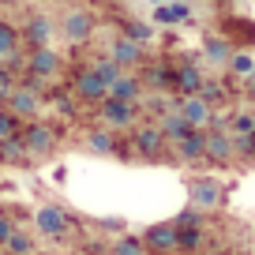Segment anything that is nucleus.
Returning <instances> with one entry per match:
<instances>
[{
  "label": "nucleus",
  "instance_id": "f03ea898",
  "mask_svg": "<svg viewBox=\"0 0 255 255\" xmlns=\"http://www.w3.org/2000/svg\"><path fill=\"white\" fill-rule=\"evenodd\" d=\"M19 139H23L30 158H45V154L56 150V128H49L45 120H30V124L19 131Z\"/></svg>",
  "mask_w": 255,
  "mask_h": 255
},
{
  "label": "nucleus",
  "instance_id": "f3484780",
  "mask_svg": "<svg viewBox=\"0 0 255 255\" xmlns=\"http://www.w3.org/2000/svg\"><path fill=\"white\" fill-rule=\"evenodd\" d=\"M222 38L229 45H255V26L248 19H237V15H225L222 19Z\"/></svg>",
  "mask_w": 255,
  "mask_h": 255
},
{
  "label": "nucleus",
  "instance_id": "cd10ccee",
  "mask_svg": "<svg viewBox=\"0 0 255 255\" xmlns=\"http://www.w3.org/2000/svg\"><path fill=\"white\" fill-rule=\"evenodd\" d=\"M113 255H146V248H143L139 237H120L117 244H113Z\"/></svg>",
  "mask_w": 255,
  "mask_h": 255
},
{
  "label": "nucleus",
  "instance_id": "39448f33",
  "mask_svg": "<svg viewBox=\"0 0 255 255\" xmlns=\"http://www.w3.org/2000/svg\"><path fill=\"white\" fill-rule=\"evenodd\" d=\"M165 135L158 131V124H135L131 128V150L139 154V158L146 161H158L161 154H165Z\"/></svg>",
  "mask_w": 255,
  "mask_h": 255
},
{
  "label": "nucleus",
  "instance_id": "2eb2a0df",
  "mask_svg": "<svg viewBox=\"0 0 255 255\" xmlns=\"http://www.w3.org/2000/svg\"><path fill=\"white\" fill-rule=\"evenodd\" d=\"M173 225H176V252L180 255H195L203 248V240H207L203 222H173Z\"/></svg>",
  "mask_w": 255,
  "mask_h": 255
},
{
  "label": "nucleus",
  "instance_id": "4468645a",
  "mask_svg": "<svg viewBox=\"0 0 255 255\" xmlns=\"http://www.w3.org/2000/svg\"><path fill=\"white\" fill-rule=\"evenodd\" d=\"M203 135H207V128H191L184 139H176V143H169V150L176 154L180 161H188V165H195V161H203Z\"/></svg>",
  "mask_w": 255,
  "mask_h": 255
},
{
  "label": "nucleus",
  "instance_id": "5701e85b",
  "mask_svg": "<svg viewBox=\"0 0 255 255\" xmlns=\"http://www.w3.org/2000/svg\"><path fill=\"white\" fill-rule=\"evenodd\" d=\"M87 146L94 154H120V139L113 135L109 128H98V131H90L87 135Z\"/></svg>",
  "mask_w": 255,
  "mask_h": 255
},
{
  "label": "nucleus",
  "instance_id": "f8f14e48",
  "mask_svg": "<svg viewBox=\"0 0 255 255\" xmlns=\"http://www.w3.org/2000/svg\"><path fill=\"white\" fill-rule=\"evenodd\" d=\"M72 94L79 98V102H90V105H98L105 98V83L98 79L90 68H79L75 72V79H72Z\"/></svg>",
  "mask_w": 255,
  "mask_h": 255
},
{
  "label": "nucleus",
  "instance_id": "7c9ffc66",
  "mask_svg": "<svg viewBox=\"0 0 255 255\" xmlns=\"http://www.w3.org/2000/svg\"><path fill=\"white\" fill-rule=\"evenodd\" d=\"M252 124H255V117L240 113V117H233V120H229V135H252Z\"/></svg>",
  "mask_w": 255,
  "mask_h": 255
},
{
  "label": "nucleus",
  "instance_id": "9d476101",
  "mask_svg": "<svg viewBox=\"0 0 255 255\" xmlns=\"http://www.w3.org/2000/svg\"><path fill=\"white\" fill-rule=\"evenodd\" d=\"M176 109L188 120V128H210V120H214V105H210L207 98H199V94H184L180 102H176Z\"/></svg>",
  "mask_w": 255,
  "mask_h": 255
},
{
  "label": "nucleus",
  "instance_id": "b1692460",
  "mask_svg": "<svg viewBox=\"0 0 255 255\" xmlns=\"http://www.w3.org/2000/svg\"><path fill=\"white\" fill-rule=\"evenodd\" d=\"M30 154H26V146H23V139H19V131L15 135H8V139H0V161H8V165H19V161H26Z\"/></svg>",
  "mask_w": 255,
  "mask_h": 255
},
{
  "label": "nucleus",
  "instance_id": "6ab92c4d",
  "mask_svg": "<svg viewBox=\"0 0 255 255\" xmlns=\"http://www.w3.org/2000/svg\"><path fill=\"white\" fill-rule=\"evenodd\" d=\"M0 64H4V68L23 64L19 60V30L11 23H4V19H0Z\"/></svg>",
  "mask_w": 255,
  "mask_h": 255
},
{
  "label": "nucleus",
  "instance_id": "dca6fc26",
  "mask_svg": "<svg viewBox=\"0 0 255 255\" xmlns=\"http://www.w3.org/2000/svg\"><path fill=\"white\" fill-rule=\"evenodd\" d=\"M105 94L109 98H120V102H131V105H139V98H143V83H139V75H131V72H120L117 79L105 87Z\"/></svg>",
  "mask_w": 255,
  "mask_h": 255
},
{
  "label": "nucleus",
  "instance_id": "7ed1b4c3",
  "mask_svg": "<svg viewBox=\"0 0 255 255\" xmlns=\"http://www.w3.org/2000/svg\"><path fill=\"white\" fill-rule=\"evenodd\" d=\"M188 195H191V207H195V210H222L225 207V184L214 180V176L191 180Z\"/></svg>",
  "mask_w": 255,
  "mask_h": 255
},
{
  "label": "nucleus",
  "instance_id": "ddd939ff",
  "mask_svg": "<svg viewBox=\"0 0 255 255\" xmlns=\"http://www.w3.org/2000/svg\"><path fill=\"white\" fill-rule=\"evenodd\" d=\"M109 56L124 68V72H131V68H139V60H143V45L131 41L128 34H117V38L109 41Z\"/></svg>",
  "mask_w": 255,
  "mask_h": 255
},
{
  "label": "nucleus",
  "instance_id": "c756f323",
  "mask_svg": "<svg viewBox=\"0 0 255 255\" xmlns=\"http://www.w3.org/2000/svg\"><path fill=\"white\" fill-rule=\"evenodd\" d=\"M124 34L131 41H139V45H146V41L154 38V26L150 23H124Z\"/></svg>",
  "mask_w": 255,
  "mask_h": 255
},
{
  "label": "nucleus",
  "instance_id": "4be33fe9",
  "mask_svg": "<svg viewBox=\"0 0 255 255\" xmlns=\"http://www.w3.org/2000/svg\"><path fill=\"white\" fill-rule=\"evenodd\" d=\"M26 41H30L34 49L38 45H49V41H53V34H56V26H53V19L49 15H30L26 19Z\"/></svg>",
  "mask_w": 255,
  "mask_h": 255
},
{
  "label": "nucleus",
  "instance_id": "4c0bfd02",
  "mask_svg": "<svg viewBox=\"0 0 255 255\" xmlns=\"http://www.w3.org/2000/svg\"><path fill=\"white\" fill-rule=\"evenodd\" d=\"M0 4H15V0H0Z\"/></svg>",
  "mask_w": 255,
  "mask_h": 255
},
{
  "label": "nucleus",
  "instance_id": "9b49d317",
  "mask_svg": "<svg viewBox=\"0 0 255 255\" xmlns=\"http://www.w3.org/2000/svg\"><path fill=\"white\" fill-rule=\"evenodd\" d=\"M60 72V56L53 53V45H38L30 49V56H26V75H38V79H53V75Z\"/></svg>",
  "mask_w": 255,
  "mask_h": 255
},
{
  "label": "nucleus",
  "instance_id": "bb28decb",
  "mask_svg": "<svg viewBox=\"0 0 255 255\" xmlns=\"http://www.w3.org/2000/svg\"><path fill=\"white\" fill-rule=\"evenodd\" d=\"M90 72H94V75H98V79H102V83H105V87H109V83H113V79H117V75H120V72H124V68H120V64H117V60H113V56H98V60H94V64H90Z\"/></svg>",
  "mask_w": 255,
  "mask_h": 255
},
{
  "label": "nucleus",
  "instance_id": "ea45409f",
  "mask_svg": "<svg viewBox=\"0 0 255 255\" xmlns=\"http://www.w3.org/2000/svg\"><path fill=\"white\" fill-rule=\"evenodd\" d=\"M0 255H4V252H0Z\"/></svg>",
  "mask_w": 255,
  "mask_h": 255
},
{
  "label": "nucleus",
  "instance_id": "20e7f679",
  "mask_svg": "<svg viewBox=\"0 0 255 255\" xmlns=\"http://www.w3.org/2000/svg\"><path fill=\"white\" fill-rule=\"evenodd\" d=\"M233 158H237V146H233L229 128H207V135H203V161L229 165Z\"/></svg>",
  "mask_w": 255,
  "mask_h": 255
},
{
  "label": "nucleus",
  "instance_id": "e433bc0d",
  "mask_svg": "<svg viewBox=\"0 0 255 255\" xmlns=\"http://www.w3.org/2000/svg\"><path fill=\"white\" fill-rule=\"evenodd\" d=\"M248 90H252V94H255V72H252V83H248Z\"/></svg>",
  "mask_w": 255,
  "mask_h": 255
},
{
  "label": "nucleus",
  "instance_id": "f704fd0d",
  "mask_svg": "<svg viewBox=\"0 0 255 255\" xmlns=\"http://www.w3.org/2000/svg\"><path fill=\"white\" fill-rule=\"evenodd\" d=\"M11 229H15V222H11L8 214H0V248H4V240L11 237Z\"/></svg>",
  "mask_w": 255,
  "mask_h": 255
},
{
  "label": "nucleus",
  "instance_id": "c9c22d12",
  "mask_svg": "<svg viewBox=\"0 0 255 255\" xmlns=\"http://www.w3.org/2000/svg\"><path fill=\"white\" fill-rule=\"evenodd\" d=\"M56 105H60V113H64V117H75V105H72V98L56 94Z\"/></svg>",
  "mask_w": 255,
  "mask_h": 255
},
{
  "label": "nucleus",
  "instance_id": "6e6552de",
  "mask_svg": "<svg viewBox=\"0 0 255 255\" xmlns=\"http://www.w3.org/2000/svg\"><path fill=\"white\" fill-rule=\"evenodd\" d=\"M34 225H38V233L41 237H49V240H64L68 237V229H72V222H68V214H64L60 207H38V214H34Z\"/></svg>",
  "mask_w": 255,
  "mask_h": 255
},
{
  "label": "nucleus",
  "instance_id": "473e14b6",
  "mask_svg": "<svg viewBox=\"0 0 255 255\" xmlns=\"http://www.w3.org/2000/svg\"><path fill=\"white\" fill-rule=\"evenodd\" d=\"M11 87H15V72H11V68H4V64H0V105H4V98L11 94Z\"/></svg>",
  "mask_w": 255,
  "mask_h": 255
},
{
  "label": "nucleus",
  "instance_id": "423d86ee",
  "mask_svg": "<svg viewBox=\"0 0 255 255\" xmlns=\"http://www.w3.org/2000/svg\"><path fill=\"white\" fill-rule=\"evenodd\" d=\"M4 109H8L11 117H19V120H30V117H38V109H41V94L34 87H26V83L15 79L11 94L4 98Z\"/></svg>",
  "mask_w": 255,
  "mask_h": 255
},
{
  "label": "nucleus",
  "instance_id": "393cba45",
  "mask_svg": "<svg viewBox=\"0 0 255 255\" xmlns=\"http://www.w3.org/2000/svg\"><path fill=\"white\" fill-rule=\"evenodd\" d=\"M4 255H34V237L23 229H11V237L4 240V248H0Z\"/></svg>",
  "mask_w": 255,
  "mask_h": 255
},
{
  "label": "nucleus",
  "instance_id": "1a4fd4ad",
  "mask_svg": "<svg viewBox=\"0 0 255 255\" xmlns=\"http://www.w3.org/2000/svg\"><path fill=\"white\" fill-rule=\"evenodd\" d=\"M60 34L72 41V45H83V41L94 34V15H90L87 8H72L64 15V23H60Z\"/></svg>",
  "mask_w": 255,
  "mask_h": 255
},
{
  "label": "nucleus",
  "instance_id": "aec40b11",
  "mask_svg": "<svg viewBox=\"0 0 255 255\" xmlns=\"http://www.w3.org/2000/svg\"><path fill=\"white\" fill-rule=\"evenodd\" d=\"M143 90H173V68H169L165 60H158V64H146L143 68Z\"/></svg>",
  "mask_w": 255,
  "mask_h": 255
},
{
  "label": "nucleus",
  "instance_id": "412c9836",
  "mask_svg": "<svg viewBox=\"0 0 255 255\" xmlns=\"http://www.w3.org/2000/svg\"><path fill=\"white\" fill-rule=\"evenodd\" d=\"M158 131L165 135V143H176V139L188 135L191 128H188V120L180 117V109H165V113L158 117Z\"/></svg>",
  "mask_w": 255,
  "mask_h": 255
},
{
  "label": "nucleus",
  "instance_id": "a878e982",
  "mask_svg": "<svg viewBox=\"0 0 255 255\" xmlns=\"http://www.w3.org/2000/svg\"><path fill=\"white\" fill-rule=\"evenodd\" d=\"M203 53H207V60H214V64H229L233 45L218 34V38H207V41H203Z\"/></svg>",
  "mask_w": 255,
  "mask_h": 255
},
{
  "label": "nucleus",
  "instance_id": "a211bd4d",
  "mask_svg": "<svg viewBox=\"0 0 255 255\" xmlns=\"http://www.w3.org/2000/svg\"><path fill=\"white\" fill-rule=\"evenodd\" d=\"M203 72H199V64H180V68H173V90H180V94H199L203 87Z\"/></svg>",
  "mask_w": 255,
  "mask_h": 255
},
{
  "label": "nucleus",
  "instance_id": "72a5a7b5",
  "mask_svg": "<svg viewBox=\"0 0 255 255\" xmlns=\"http://www.w3.org/2000/svg\"><path fill=\"white\" fill-rule=\"evenodd\" d=\"M229 64H233V72H255V60L248 53H233Z\"/></svg>",
  "mask_w": 255,
  "mask_h": 255
},
{
  "label": "nucleus",
  "instance_id": "0eeeda50",
  "mask_svg": "<svg viewBox=\"0 0 255 255\" xmlns=\"http://www.w3.org/2000/svg\"><path fill=\"white\" fill-rule=\"evenodd\" d=\"M143 248L146 255H176V225L173 222H158L143 233Z\"/></svg>",
  "mask_w": 255,
  "mask_h": 255
},
{
  "label": "nucleus",
  "instance_id": "58836bf2",
  "mask_svg": "<svg viewBox=\"0 0 255 255\" xmlns=\"http://www.w3.org/2000/svg\"><path fill=\"white\" fill-rule=\"evenodd\" d=\"M252 139H255V124H252Z\"/></svg>",
  "mask_w": 255,
  "mask_h": 255
},
{
  "label": "nucleus",
  "instance_id": "c85d7f7f",
  "mask_svg": "<svg viewBox=\"0 0 255 255\" xmlns=\"http://www.w3.org/2000/svg\"><path fill=\"white\" fill-rule=\"evenodd\" d=\"M154 19H158V23H184V19H188V8H184V4H169L165 8V4H161Z\"/></svg>",
  "mask_w": 255,
  "mask_h": 255
},
{
  "label": "nucleus",
  "instance_id": "2f4dec72",
  "mask_svg": "<svg viewBox=\"0 0 255 255\" xmlns=\"http://www.w3.org/2000/svg\"><path fill=\"white\" fill-rule=\"evenodd\" d=\"M19 131V117H11L4 105H0V139H8V135H15Z\"/></svg>",
  "mask_w": 255,
  "mask_h": 255
},
{
  "label": "nucleus",
  "instance_id": "f257e3e1",
  "mask_svg": "<svg viewBox=\"0 0 255 255\" xmlns=\"http://www.w3.org/2000/svg\"><path fill=\"white\" fill-rule=\"evenodd\" d=\"M98 117H102V124L109 128V131H131V128L139 124V105L105 94L102 102H98Z\"/></svg>",
  "mask_w": 255,
  "mask_h": 255
}]
</instances>
